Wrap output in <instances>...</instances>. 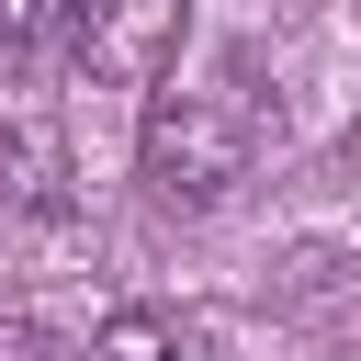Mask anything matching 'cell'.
Segmentation results:
<instances>
[{
  "label": "cell",
  "mask_w": 361,
  "mask_h": 361,
  "mask_svg": "<svg viewBox=\"0 0 361 361\" xmlns=\"http://www.w3.org/2000/svg\"><path fill=\"white\" fill-rule=\"evenodd\" d=\"M135 158H147V180H158L180 214H203V203H226V192L248 180V124H237L214 90H147Z\"/></svg>",
  "instance_id": "obj_1"
},
{
  "label": "cell",
  "mask_w": 361,
  "mask_h": 361,
  "mask_svg": "<svg viewBox=\"0 0 361 361\" xmlns=\"http://www.w3.org/2000/svg\"><path fill=\"white\" fill-rule=\"evenodd\" d=\"M68 56L113 90H158V68L180 56V0H79Z\"/></svg>",
  "instance_id": "obj_2"
},
{
  "label": "cell",
  "mask_w": 361,
  "mask_h": 361,
  "mask_svg": "<svg viewBox=\"0 0 361 361\" xmlns=\"http://www.w3.org/2000/svg\"><path fill=\"white\" fill-rule=\"evenodd\" d=\"M68 180H79V158H68V124H56L45 102H23V113L0 124V192H11L23 214H68Z\"/></svg>",
  "instance_id": "obj_3"
},
{
  "label": "cell",
  "mask_w": 361,
  "mask_h": 361,
  "mask_svg": "<svg viewBox=\"0 0 361 361\" xmlns=\"http://www.w3.org/2000/svg\"><path fill=\"white\" fill-rule=\"evenodd\" d=\"M90 361H226V350H214V327H192L180 305H113L102 338H90Z\"/></svg>",
  "instance_id": "obj_4"
},
{
  "label": "cell",
  "mask_w": 361,
  "mask_h": 361,
  "mask_svg": "<svg viewBox=\"0 0 361 361\" xmlns=\"http://www.w3.org/2000/svg\"><path fill=\"white\" fill-rule=\"evenodd\" d=\"M79 34V0H0V56H45Z\"/></svg>",
  "instance_id": "obj_5"
},
{
  "label": "cell",
  "mask_w": 361,
  "mask_h": 361,
  "mask_svg": "<svg viewBox=\"0 0 361 361\" xmlns=\"http://www.w3.org/2000/svg\"><path fill=\"white\" fill-rule=\"evenodd\" d=\"M0 361H56V338H45L34 316H0Z\"/></svg>",
  "instance_id": "obj_6"
}]
</instances>
